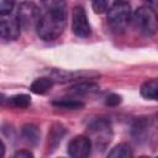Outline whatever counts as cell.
<instances>
[{"label": "cell", "mask_w": 158, "mask_h": 158, "mask_svg": "<svg viewBox=\"0 0 158 158\" xmlns=\"http://www.w3.org/2000/svg\"><path fill=\"white\" fill-rule=\"evenodd\" d=\"M0 22V35L4 41H15L19 38L21 32V22L17 16L5 17Z\"/></svg>", "instance_id": "7"}, {"label": "cell", "mask_w": 158, "mask_h": 158, "mask_svg": "<svg viewBox=\"0 0 158 158\" xmlns=\"http://www.w3.org/2000/svg\"><path fill=\"white\" fill-rule=\"evenodd\" d=\"M131 5L126 0H116L107 10V21L114 28H123L131 20Z\"/></svg>", "instance_id": "3"}, {"label": "cell", "mask_w": 158, "mask_h": 158, "mask_svg": "<svg viewBox=\"0 0 158 158\" xmlns=\"http://www.w3.org/2000/svg\"><path fill=\"white\" fill-rule=\"evenodd\" d=\"M147 6H151V7H158V0H143Z\"/></svg>", "instance_id": "21"}, {"label": "cell", "mask_w": 158, "mask_h": 158, "mask_svg": "<svg viewBox=\"0 0 158 158\" xmlns=\"http://www.w3.org/2000/svg\"><path fill=\"white\" fill-rule=\"evenodd\" d=\"M135 27L146 36H152L158 31V15L151 6H141L132 15Z\"/></svg>", "instance_id": "2"}, {"label": "cell", "mask_w": 158, "mask_h": 158, "mask_svg": "<svg viewBox=\"0 0 158 158\" xmlns=\"http://www.w3.org/2000/svg\"><path fill=\"white\" fill-rule=\"evenodd\" d=\"M54 106L57 107H62V109H70V110H74V109H80L84 106V104L79 100H75V99H59V100H54L52 102Z\"/></svg>", "instance_id": "15"}, {"label": "cell", "mask_w": 158, "mask_h": 158, "mask_svg": "<svg viewBox=\"0 0 158 158\" xmlns=\"http://www.w3.org/2000/svg\"><path fill=\"white\" fill-rule=\"evenodd\" d=\"M15 6V0H0V15H10Z\"/></svg>", "instance_id": "17"}, {"label": "cell", "mask_w": 158, "mask_h": 158, "mask_svg": "<svg viewBox=\"0 0 158 158\" xmlns=\"http://www.w3.org/2000/svg\"><path fill=\"white\" fill-rule=\"evenodd\" d=\"M53 86V79L52 78H37L32 84H31V91L38 95L46 94L47 91H49Z\"/></svg>", "instance_id": "10"}, {"label": "cell", "mask_w": 158, "mask_h": 158, "mask_svg": "<svg viewBox=\"0 0 158 158\" xmlns=\"http://www.w3.org/2000/svg\"><path fill=\"white\" fill-rule=\"evenodd\" d=\"M14 157L15 158H32L33 154L30 151H27V149H21V151H17L14 154Z\"/></svg>", "instance_id": "20"}, {"label": "cell", "mask_w": 158, "mask_h": 158, "mask_svg": "<svg viewBox=\"0 0 158 158\" xmlns=\"http://www.w3.org/2000/svg\"><path fill=\"white\" fill-rule=\"evenodd\" d=\"M67 152L72 158H86L91 152V139L83 135L75 136L69 141Z\"/></svg>", "instance_id": "6"}, {"label": "cell", "mask_w": 158, "mask_h": 158, "mask_svg": "<svg viewBox=\"0 0 158 158\" xmlns=\"http://www.w3.org/2000/svg\"><path fill=\"white\" fill-rule=\"evenodd\" d=\"M121 102V96L120 95H116V94H111L106 98V105L109 106H116Z\"/></svg>", "instance_id": "19"}, {"label": "cell", "mask_w": 158, "mask_h": 158, "mask_svg": "<svg viewBox=\"0 0 158 158\" xmlns=\"http://www.w3.org/2000/svg\"><path fill=\"white\" fill-rule=\"evenodd\" d=\"M72 31L75 36L81 38L90 36L91 27L88 21L86 12L81 6H75L72 11Z\"/></svg>", "instance_id": "5"}, {"label": "cell", "mask_w": 158, "mask_h": 158, "mask_svg": "<svg viewBox=\"0 0 158 158\" xmlns=\"http://www.w3.org/2000/svg\"><path fill=\"white\" fill-rule=\"evenodd\" d=\"M141 95L149 100H158V78L144 81L141 86Z\"/></svg>", "instance_id": "9"}, {"label": "cell", "mask_w": 158, "mask_h": 158, "mask_svg": "<svg viewBox=\"0 0 158 158\" xmlns=\"http://www.w3.org/2000/svg\"><path fill=\"white\" fill-rule=\"evenodd\" d=\"M64 132L65 131H64L63 126H60V125H54L52 127V130L48 135V143H49L52 149H54L58 146V143L62 141V137L64 136Z\"/></svg>", "instance_id": "12"}, {"label": "cell", "mask_w": 158, "mask_h": 158, "mask_svg": "<svg viewBox=\"0 0 158 158\" xmlns=\"http://www.w3.org/2000/svg\"><path fill=\"white\" fill-rule=\"evenodd\" d=\"M93 10L96 14H102L109 10V0H93Z\"/></svg>", "instance_id": "18"}, {"label": "cell", "mask_w": 158, "mask_h": 158, "mask_svg": "<svg viewBox=\"0 0 158 158\" xmlns=\"http://www.w3.org/2000/svg\"><path fill=\"white\" fill-rule=\"evenodd\" d=\"M95 90H98V85H95V84H91V83H79L77 85H73L69 89V93L79 96V95L89 94V93L95 91Z\"/></svg>", "instance_id": "13"}, {"label": "cell", "mask_w": 158, "mask_h": 158, "mask_svg": "<svg viewBox=\"0 0 158 158\" xmlns=\"http://www.w3.org/2000/svg\"><path fill=\"white\" fill-rule=\"evenodd\" d=\"M41 16L42 15L40 12V9L31 1L21 2L17 9V17L21 22V26L26 30L37 27Z\"/></svg>", "instance_id": "4"}, {"label": "cell", "mask_w": 158, "mask_h": 158, "mask_svg": "<svg viewBox=\"0 0 158 158\" xmlns=\"http://www.w3.org/2000/svg\"><path fill=\"white\" fill-rule=\"evenodd\" d=\"M132 151L130 148L128 144L126 143H120L117 146H115L109 153H107V157L110 158H130L132 157Z\"/></svg>", "instance_id": "11"}, {"label": "cell", "mask_w": 158, "mask_h": 158, "mask_svg": "<svg viewBox=\"0 0 158 158\" xmlns=\"http://www.w3.org/2000/svg\"><path fill=\"white\" fill-rule=\"evenodd\" d=\"M9 104L15 106V107L26 109L31 104V98L27 94H17V95H14V96L9 98Z\"/></svg>", "instance_id": "14"}, {"label": "cell", "mask_w": 158, "mask_h": 158, "mask_svg": "<svg viewBox=\"0 0 158 158\" xmlns=\"http://www.w3.org/2000/svg\"><path fill=\"white\" fill-rule=\"evenodd\" d=\"M67 25V12L64 10H51L41 16L36 27L37 35L43 41H54L64 31Z\"/></svg>", "instance_id": "1"}, {"label": "cell", "mask_w": 158, "mask_h": 158, "mask_svg": "<svg viewBox=\"0 0 158 158\" xmlns=\"http://www.w3.org/2000/svg\"><path fill=\"white\" fill-rule=\"evenodd\" d=\"M21 136L27 144L36 146L41 138V131L36 125L27 123L21 128Z\"/></svg>", "instance_id": "8"}, {"label": "cell", "mask_w": 158, "mask_h": 158, "mask_svg": "<svg viewBox=\"0 0 158 158\" xmlns=\"http://www.w3.org/2000/svg\"><path fill=\"white\" fill-rule=\"evenodd\" d=\"M40 1L47 11L65 9V0H40Z\"/></svg>", "instance_id": "16"}]
</instances>
